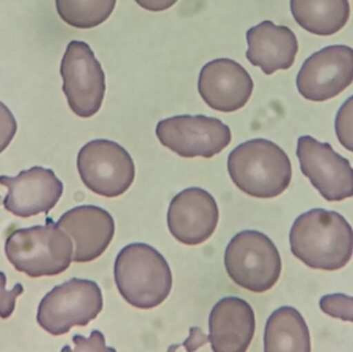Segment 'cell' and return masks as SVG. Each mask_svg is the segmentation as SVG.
<instances>
[{
  "mask_svg": "<svg viewBox=\"0 0 353 352\" xmlns=\"http://www.w3.org/2000/svg\"><path fill=\"white\" fill-rule=\"evenodd\" d=\"M290 243L294 256L306 266L337 271L352 260L353 229L339 213L313 209L294 221Z\"/></svg>",
  "mask_w": 353,
  "mask_h": 352,
  "instance_id": "cell-1",
  "label": "cell"
},
{
  "mask_svg": "<svg viewBox=\"0 0 353 352\" xmlns=\"http://www.w3.org/2000/svg\"><path fill=\"white\" fill-rule=\"evenodd\" d=\"M228 169L234 185L253 198L280 196L288 189L292 178L288 154L265 138L239 145L228 156Z\"/></svg>",
  "mask_w": 353,
  "mask_h": 352,
  "instance_id": "cell-2",
  "label": "cell"
},
{
  "mask_svg": "<svg viewBox=\"0 0 353 352\" xmlns=\"http://www.w3.org/2000/svg\"><path fill=\"white\" fill-rule=\"evenodd\" d=\"M114 276L118 291L130 305L152 309L171 293L173 276L165 258L147 244L124 247L116 258Z\"/></svg>",
  "mask_w": 353,
  "mask_h": 352,
  "instance_id": "cell-3",
  "label": "cell"
},
{
  "mask_svg": "<svg viewBox=\"0 0 353 352\" xmlns=\"http://www.w3.org/2000/svg\"><path fill=\"white\" fill-rule=\"evenodd\" d=\"M8 262L31 278L56 276L70 268L74 244L70 236L48 218L45 225L12 231L6 242Z\"/></svg>",
  "mask_w": 353,
  "mask_h": 352,
  "instance_id": "cell-4",
  "label": "cell"
},
{
  "mask_svg": "<svg viewBox=\"0 0 353 352\" xmlns=\"http://www.w3.org/2000/svg\"><path fill=\"white\" fill-rule=\"evenodd\" d=\"M226 272L239 287L261 293L279 280L281 256L275 244L265 234L244 231L236 234L224 254Z\"/></svg>",
  "mask_w": 353,
  "mask_h": 352,
  "instance_id": "cell-5",
  "label": "cell"
},
{
  "mask_svg": "<svg viewBox=\"0 0 353 352\" xmlns=\"http://www.w3.org/2000/svg\"><path fill=\"white\" fill-rule=\"evenodd\" d=\"M103 293L97 283L72 278L45 296L37 320L46 332L61 336L74 327H86L103 311Z\"/></svg>",
  "mask_w": 353,
  "mask_h": 352,
  "instance_id": "cell-6",
  "label": "cell"
},
{
  "mask_svg": "<svg viewBox=\"0 0 353 352\" xmlns=\"http://www.w3.org/2000/svg\"><path fill=\"white\" fill-rule=\"evenodd\" d=\"M77 167L86 187L105 198L125 194L136 178L130 153L113 141L87 143L79 152Z\"/></svg>",
  "mask_w": 353,
  "mask_h": 352,
  "instance_id": "cell-7",
  "label": "cell"
},
{
  "mask_svg": "<svg viewBox=\"0 0 353 352\" xmlns=\"http://www.w3.org/2000/svg\"><path fill=\"white\" fill-rule=\"evenodd\" d=\"M60 74L70 110L81 118L99 113L105 99V76L88 43L81 41L68 43Z\"/></svg>",
  "mask_w": 353,
  "mask_h": 352,
  "instance_id": "cell-8",
  "label": "cell"
},
{
  "mask_svg": "<svg viewBox=\"0 0 353 352\" xmlns=\"http://www.w3.org/2000/svg\"><path fill=\"white\" fill-rule=\"evenodd\" d=\"M157 136L163 146L185 158H211L232 142V132L217 118L181 115L161 120Z\"/></svg>",
  "mask_w": 353,
  "mask_h": 352,
  "instance_id": "cell-9",
  "label": "cell"
},
{
  "mask_svg": "<svg viewBox=\"0 0 353 352\" xmlns=\"http://www.w3.org/2000/svg\"><path fill=\"white\" fill-rule=\"evenodd\" d=\"M296 155L302 173L329 202L353 196V169L350 161L335 152L327 143L310 136L299 138Z\"/></svg>",
  "mask_w": 353,
  "mask_h": 352,
  "instance_id": "cell-10",
  "label": "cell"
},
{
  "mask_svg": "<svg viewBox=\"0 0 353 352\" xmlns=\"http://www.w3.org/2000/svg\"><path fill=\"white\" fill-rule=\"evenodd\" d=\"M353 83V49L329 45L307 58L296 76V87L304 99L325 101L338 96Z\"/></svg>",
  "mask_w": 353,
  "mask_h": 352,
  "instance_id": "cell-11",
  "label": "cell"
},
{
  "mask_svg": "<svg viewBox=\"0 0 353 352\" xmlns=\"http://www.w3.org/2000/svg\"><path fill=\"white\" fill-rule=\"evenodd\" d=\"M0 184L8 188L3 207L23 218L48 213L63 194V184L51 169L33 167L17 177L0 176Z\"/></svg>",
  "mask_w": 353,
  "mask_h": 352,
  "instance_id": "cell-12",
  "label": "cell"
},
{
  "mask_svg": "<svg viewBox=\"0 0 353 352\" xmlns=\"http://www.w3.org/2000/svg\"><path fill=\"white\" fill-rule=\"evenodd\" d=\"M219 209L212 194L199 187L187 188L176 194L168 211V227L172 235L185 245L207 241L217 227Z\"/></svg>",
  "mask_w": 353,
  "mask_h": 352,
  "instance_id": "cell-13",
  "label": "cell"
},
{
  "mask_svg": "<svg viewBox=\"0 0 353 352\" xmlns=\"http://www.w3.org/2000/svg\"><path fill=\"white\" fill-rule=\"evenodd\" d=\"M249 72L234 60L220 58L201 68L199 92L211 109L232 113L246 105L253 92Z\"/></svg>",
  "mask_w": 353,
  "mask_h": 352,
  "instance_id": "cell-14",
  "label": "cell"
},
{
  "mask_svg": "<svg viewBox=\"0 0 353 352\" xmlns=\"http://www.w3.org/2000/svg\"><path fill=\"white\" fill-rule=\"evenodd\" d=\"M57 225L72 239V260L90 262L107 250L115 234V221L101 207L80 206L64 213Z\"/></svg>",
  "mask_w": 353,
  "mask_h": 352,
  "instance_id": "cell-15",
  "label": "cell"
},
{
  "mask_svg": "<svg viewBox=\"0 0 353 352\" xmlns=\"http://www.w3.org/2000/svg\"><path fill=\"white\" fill-rule=\"evenodd\" d=\"M209 332L212 351L245 352L254 337V312L240 298H224L210 313Z\"/></svg>",
  "mask_w": 353,
  "mask_h": 352,
  "instance_id": "cell-16",
  "label": "cell"
},
{
  "mask_svg": "<svg viewBox=\"0 0 353 352\" xmlns=\"http://www.w3.org/2000/svg\"><path fill=\"white\" fill-rule=\"evenodd\" d=\"M247 59L268 76L294 65L299 51L298 39L292 29L263 21L246 33Z\"/></svg>",
  "mask_w": 353,
  "mask_h": 352,
  "instance_id": "cell-17",
  "label": "cell"
},
{
  "mask_svg": "<svg viewBox=\"0 0 353 352\" xmlns=\"http://www.w3.org/2000/svg\"><path fill=\"white\" fill-rule=\"evenodd\" d=\"M290 10L302 28L321 37L341 30L350 17L348 0H290Z\"/></svg>",
  "mask_w": 353,
  "mask_h": 352,
  "instance_id": "cell-18",
  "label": "cell"
},
{
  "mask_svg": "<svg viewBox=\"0 0 353 352\" xmlns=\"http://www.w3.org/2000/svg\"><path fill=\"white\" fill-rule=\"evenodd\" d=\"M263 344L265 352H310V332L302 314L288 306L274 311L265 326Z\"/></svg>",
  "mask_w": 353,
  "mask_h": 352,
  "instance_id": "cell-19",
  "label": "cell"
},
{
  "mask_svg": "<svg viewBox=\"0 0 353 352\" xmlns=\"http://www.w3.org/2000/svg\"><path fill=\"white\" fill-rule=\"evenodd\" d=\"M117 0H56L60 18L79 29H90L108 20Z\"/></svg>",
  "mask_w": 353,
  "mask_h": 352,
  "instance_id": "cell-20",
  "label": "cell"
},
{
  "mask_svg": "<svg viewBox=\"0 0 353 352\" xmlns=\"http://www.w3.org/2000/svg\"><path fill=\"white\" fill-rule=\"evenodd\" d=\"M321 311L331 318L353 322V297L343 293H332L321 298Z\"/></svg>",
  "mask_w": 353,
  "mask_h": 352,
  "instance_id": "cell-21",
  "label": "cell"
},
{
  "mask_svg": "<svg viewBox=\"0 0 353 352\" xmlns=\"http://www.w3.org/2000/svg\"><path fill=\"white\" fill-rule=\"evenodd\" d=\"M335 130L340 144L350 152H353V95L338 111Z\"/></svg>",
  "mask_w": 353,
  "mask_h": 352,
  "instance_id": "cell-22",
  "label": "cell"
},
{
  "mask_svg": "<svg viewBox=\"0 0 353 352\" xmlns=\"http://www.w3.org/2000/svg\"><path fill=\"white\" fill-rule=\"evenodd\" d=\"M24 289L21 283H17L10 291L6 289V276L0 272V318L6 320L12 315L16 307L17 298L22 295Z\"/></svg>",
  "mask_w": 353,
  "mask_h": 352,
  "instance_id": "cell-23",
  "label": "cell"
},
{
  "mask_svg": "<svg viewBox=\"0 0 353 352\" xmlns=\"http://www.w3.org/2000/svg\"><path fill=\"white\" fill-rule=\"evenodd\" d=\"M18 125L10 110L0 101V154L8 148L16 136Z\"/></svg>",
  "mask_w": 353,
  "mask_h": 352,
  "instance_id": "cell-24",
  "label": "cell"
},
{
  "mask_svg": "<svg viewBox=\"0 0 353 352\" xmlns=\"http://www.w3.org/2000/svg\"><path fill=\"white\" fill-rule=\"evenodd\" d=\"M76 349L74 351H114L110 347L105 346V340L103 335L99 331H94L91 334L90 338L86 339L84 337L77 335L72 339Z\"/></svg>",
  "mask_w": 353,
  "mask_h": 352,
  "instance_id": "cell-25",
  "label": "cell"
},
{
  "mask_svg": "<svg viewBox=\"0 0 353 352\" xmlns=\"http://www.w3.org/2000/svg\"><path fill=\"white\" fill-rule=\"evenodd\" d=\"M141 8L150 12H163L175 6L178 0H134Z\"/></svg>",
  "mask_w": 353,
  "mask_h": 352,
  "instance_id": "cell-26",
  "label": "cell"
}]
</instances>
